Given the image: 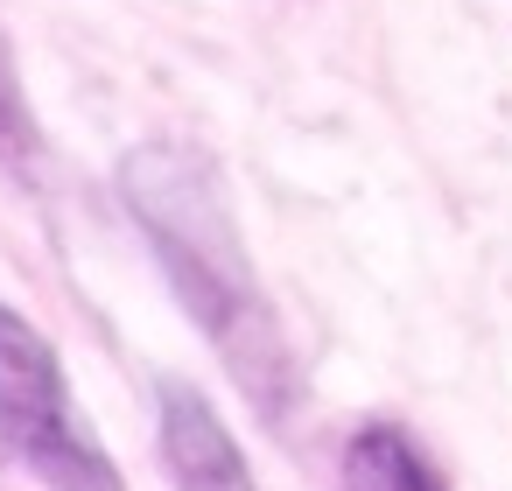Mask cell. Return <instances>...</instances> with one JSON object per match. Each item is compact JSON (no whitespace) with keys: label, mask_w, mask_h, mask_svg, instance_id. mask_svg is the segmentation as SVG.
<instances>
[{"label":"cell","mask_w":512,"mask_h":491,"mask_svg":"<svg viewBox=\"0 0 512 491\" xmlns=\"http://www.w3.org/2000/svg\"><path fill=\"white\" fill-rule=\"evenodd\" d=\"M120 204L141 225L155 267L169 274L183 316L211 337V351L239 379V393L267 421H288L295 358H288L281 316L246 260V232H239L218 162L197 141H141L120 155Z\"/></svg>","instance_id":"cell-1"},{"label":"cell","mask_w":512,"mask_h":491,"mask_svg":"<svg viewBox=\"0 0 512 491\" xmlns=\"http://www.w3.org/2000/svg\"><path fill=\"white\" fill-rule=\"evenodd\" d=\"M0 449L50 491H127L64 386L57 344L8 302H0Z\"/></svg>","instance_id":"cell-2"},{"label":"cell","mask_w":512,"mask_h":491,"mask_svg":"<svg viewBox=\"0 0 512 491\" xmlns=\"http://www.w3.org/2000/svg\"><path fill=\"white\" fill-rule=\"evenodd\" d=\"M155 414H162V463H169V484L176 491H260L253 470H246V449L232 442V428L218 421V407L162 372L155 379Z\"/></svg>","instance_id":"cell-3"},{"label":"cell","mask_w":512,"mask_h":491,"mask_svg":"<svg viewBox=\"0 0 512 491\" xmlns=\"http://www.w3.org/2000/svg\"><path fill=\"white\" fill-rule=\"evenodd\" d=\"M337 491H449V484H442V470L428 463V449L400 421H365L344 442Z\"/></svg>","instance_id":"cell-4"},{"label":"cell","mask_w":512,"mask_h":491,"mask_svg":"<svg viewBox=\"0 0 512 491\" xmlns=\"http://www.w3.org/2000/svg\"><path fill=\"white\" fill-rule=\"evenodd\" d=\"M0 162H8V169H29V162H36V113H29V99H22L8 36H0Z\"/></svg>","instance_id":"cell-5"}]
</instances>
